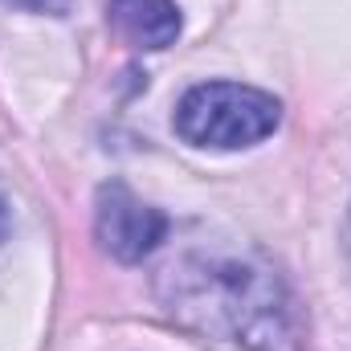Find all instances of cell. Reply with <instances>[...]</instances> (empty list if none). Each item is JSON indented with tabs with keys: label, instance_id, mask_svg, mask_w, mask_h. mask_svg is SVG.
Segmentation results:
<instances>
[{
	"label": "cell",
	"instance_id": "1",
	"mask_svg": "<svg viewBox=\"0 0 351 351\" xmlns=\"http://www.w3.org/2000/svg\"><path fill=\"white\" fill-rule=\"evenodd\" d=\"M164 302L196 331L225 335L245 348L274 351L286 343V294L269 265L254 258L188 254L164 269Z\"/></svg>",
	"mask_w": 351,
	"mask_h": 351
},
{
	"label": "cell",
	"instance_id": "2",
	"mask_svg": "<svg viewBox=\"0 0 351 351\" xmlns=\"http://www.w3.org/2000/svg\"><path fill=\"white\" fill-rule=\"evenodd\" d=\"M282 106L274 94L237 82L192 86L176 106V135L196 147H250L274 135Z\"/></svg>",
	"mask_w": 351,
	"mask_h": 351
},
{
	"label": "cell",
	"instance_id": "4",
	"mask_svg": "<svg viewBox=\"0 0 351 351\" xmlns=\"http://www.w3.org/2000/svg\"><path fill=\"white\" fill-rule=\"evenodd\" d=\"M106 16L139 49H168L180 33V8L172 0H106Z\"/></svg>",
	"mask_w": 351,
	"mask_h": 351
},
{
	"label": "cell",
	"instance_id": "3",
	"mask_svg": "<svg viewBox=\"0 0 351 351\" xmlns=\"http://www.w3.org/2000/svg\"><path fill=\"white\" fill-rule=\"evenodd\" d=\"M94 229L102 250L114 262H143L168 233V217L152 204H143L127 184L110 180L98 188V213H94Z\"/></svg>",
	"mask_w": 351,
	"mask_h": 351
},
{
	"label": "cell",
	"instance_id": "5",
	"mask_svg": "<svg viewBox=\"0 0 351 351\" xmlns=\"http://www.w3.org/2000/svg\"><path fill=\"white\" fill-rule=\"evenodd\" d=\"M4 233H8V200L0 192V241H4Z\"/></svg>",
	"mask_w": 351,
	"mask_h": 351
}]
</instances>
